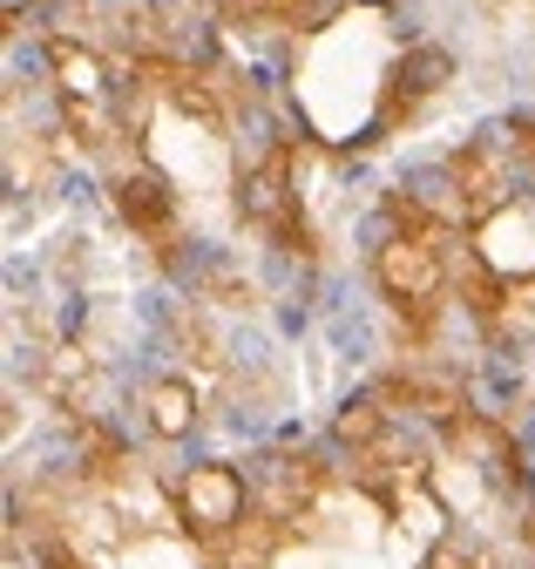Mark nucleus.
<instances>
[{
	"instance_id": "nucleus-1",
	"label": "nucleus",
	"mask_w": 535,
	"mask_h": 569,
	"mask_svg": "<svg viewBox=\"0 0 535 569\" xmlns=\"http://www.w3.org/2000/svg\"><path fill=\"white\" fill-rule=\"evenodd\" d=\"M170 488H176V522H183V536H196L204 549L231 542L258 516V495H251L238 455L204 461V468H190V475H170Z\"/></svg>"
},
{
	"instance_id": "nucleus-2",
	"label": "nucleus",
	"mask_w": 535,
	"mask_h": 569,
	"mask_svg": "<svg viewBox=\"0 0 535 569\" xmlns=\"http://www.w3.org/2000/svg\"><path fill=\"white\" fill-rule=\"evenodd\" d=\"M109 210H115V224L137 238L143 251H163L183 231V190L163 170H150V163L109 170Z\"/></svg>"
},
{
	"instance_id": "nucleus-3",
	"label": "nucleus",
	"mask_w": 535,
	"mask_h": 569,
	"mask_svg": "<svg viewBox=\"0 0 535 569\" xmlns=\"http://www.w3.org/2000/svg\"><path fill=\"white\" fill-rule=\"evenodd\" d=\"M211 319V360L224 380H244V387H285V339L272 319H251V312H211V306H196Z\"/></svg>"
},
{
	"instance_id": "nucleus-4",
	"label": "nucleus",
	"mask_w": 535,
	"mask_h": 569,
	"mask_svg": "<svg viewBox=\"0 0 535 569\" xmlns=\"http://www.w3.org/2000/svg\"><path fill=\"white\" fill-rule=\"evenodd\" d=\"M150 271H157V278H170L190 306H204V299H218V292H224V284L251 278V271H244V258H238V244H224L218 231H176L163 251H150Z\"/></svg>"
},
{
	"instance_id": "nucleus-5",
	"label": "nucleus",
	"mask_w": 535,
	"mask_h": 569,
	"mask_svg": "<svg viewBox=\"0 0 535 569\" xmlns=\"http://www.w3.org/2000/svg\"><path fill=\"white\" fill-rule=\"evenodd\" d=\"M386 183L407 197V203H421L427 218H447V224H467V163H461V150H400L393 157V170H386Z\"/></svg>"
},
{
	"instance_id": "nucleus-6",
	"label": "nucleus",
	"mask_w": 535,
	"mask_h": 569,
	"mask_svg": "<svg viewBox=\"0 0 535 569\" xmlns=\"http://www.w3.org/2000/svg\"><path fill=\"white\" fill-rule=\"evenodd\" d=\"M475 238V258L508 284V292H535V210L528 203H502L488 218L467 224Z\"/></svg>"
},
{
	"instance_id": "nucleus-7",
	"label": "nucleus",
	"mask_w": 535,
	"mask_h": 569,
	"mask_svg": "<svg viewBox=\"0 0 535 569\" xmlns=\"http://www.w3.org/2000/svg\"><path fill=\"white\" fill-rule=\"evenodd\" d=\"M279 387H244V380H224V393H218V407H211V420H218V435H224V448L238 455V448H258V441H272L279 435Z\"/></svg>"
},
{
	"instance_id": "nucleus-8",
	"label": "nucleus",
	"mask_w": 535,
	"mask_h": 569,
	"mask_svg": "<svg viewBox=\"0 0 535 569\" xmlns=\"http://www.w3.org/2000/svg\"><path fill=\"white\" fill-rule=\"evenodd\" d=\"M95 319H102L95 284H54V299H48V339L54 346H95Z\"/></svg>"
},
{
	"instance_id": "nucleus-9",
	"label": "nucleus",
	"mask_w": 535,
	"mask_h": 569,
	"mask_svg": "<svg viewBox=\"0 0 535 569\" xmlns=\"http://www.w3.org/2000/svg\"><path fill=\"white\" fill-rule=\"evenodd\" d=\"M0 284H8V306L14 312L21 306H48L54 299V258H48V244L41 251L8 244V258H0Z\"/></svg>"
},
{
	"instance_id": "nucleus-10",
	"label": "nucleus",
	"mask_w": 535,
	"mask_h": 569,
	"mask_svg": "<svg viewBox=\"0 0 535 569\" xmlns=\"http://www.w3.org/2000/svg\"><path fill=\"white\" fill-rule=\"evenodd\" d=\"M54 82V34L14 28L8 34V89H48Z\"/></svg>"
},
{
	"instance_id": "nucleus-11",
	"label": "nucleus",
	"mask_w": 535,
	"mask_h": 569,
	"mask_svg": "<svg viewBox=\"0 0 535 569\" xmlns=\"http://www.w3.org/2000/svg\"><path fill=\"white\" fill-rule=\"evenodd\" d=\"M48 183H54V197L69 203L75 218H115V210H109V177L95 163H61Z\"/></svg>"
},
{
	"instance_id": "nucleus-12",
	"label": "nucleus",
	"mask_w": 535,
	"mask_h": 569,
	"mask_svg": "<svg viewBox=\"0 0 535 569\" xmlns=\"http://www.w3.org/2000/svg\"><path fill=\"white\" fill-rule=\"evenodd\" d=\"M264 319L279 326V339L285 346H305L319 326H325V312H319V299H305V292H285V299H264Z\"/></svg>"
},
{
	"instance_id": "nucleus-13",
	"label": "nucleus",
	"mask_w": 535,
	"mask_h": 569,
	"mask_svg": "<svg viewBox=\"0 0 535 569\" xmlns=\"http://www.w3.org/2000/svg\"><path fill=\"white\" fill-rule=\"evenodd\" d=\"M312 435H319V427H312L305 413H279V435H272V441H285V448H299V455H305V441H312Z\"/></svg>"
},
{
	"instance_id": "nucleus-14",
	"label": "nucleus",
	"mask_w": 535,
	"mask_h": 569,
	"mask_svg": "<svg viewBox=\"0 0 535 569\" xmlns=\"http://www.w3.org/2000/svg\"><path fill=\"white\" fill-rule=\"evenodd\" d=\"M508 427H515V441H522V448H535V400H528V407H522Z\"/></svg>"
},
{
	"instance_id": "nucleus-15",
	"label": "nucleus",
	"mask_w": 535,
	"mask_h": 569,
	"mask_svg": "<svg viewBox=\"0 0 535 569\" xmlns=\"http://www.w3.org/2000/svg\"><path fill=\"white\" fill-rule=\"evenodd\" d=\"M129 8H137V0H89V14H102V21H122Z\"/></svg>"
},
{
	"instance_id": "nucleus-16",
	"label": "nucleus",
	"mask_w": 535,
	"mask_h": 569,
	"mask_svg": "<svg viewBox=\"0 0 535 569\" xmlns=\"http://www.w3.org/2000/svg\"><path fill=\"white\" fill-rule=\"evenodd\" d=\"M150 14H163V21H170V14H183V0H150Z\"/></svg>"
}]
</instances>
